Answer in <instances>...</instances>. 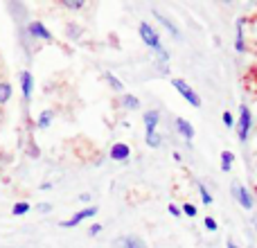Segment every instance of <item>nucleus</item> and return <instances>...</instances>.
<instances>
[{
    "mask_svg": "<svg viewBox=\"0 0 257 248\" xmlns=\"http://www.w3.org/2000/svg\"><path fill=\"white\" fill-rule=\"evenodd\" d=\"M237 138H239L241 142L248 140L250 136V129H253V115H250V108L246 106V104H241L239 108V120H237Z\"/></svg>",
    "mask_w": 257,
    "mask_h": 248,
    "instance_id": "nucleus-1",
    "label": "nucleus"
},
{
    "mask_svg": "<svg viewBox=\"0 0 257 248\" xmlns=\"http://www.w3.org/2000/svg\"><path fill=\"white\" fill-rule=\"evenodd\" d=\"M172 86L178 90V95H181V97L185 99V102L190 104V106H194V108H199V106H201V97L196 95V90L192 88V86L187 84L185 79H174V81H172Z\"/></svg>",
    "mask_w": 257,
    "mask_h": 248,
    "instance_id": "nucleus-2",
    "label": "nucleus"
},
{
    "mask_svg": "<svg viewBox=\"0 0 257 248\" xmlns=\"http://www.w3.org/2000/svg\"><path fill=\"white\" fill-rule=\"evenodd\" d=\"M138 34H140L142 43H145L147 48H151V50H160V48H163V45H160V34L149 25V23H140Z\"/></svg>",
    "mask_w": 257,
    "mask_h": 248,
    "instance_id": "nucleus-3",
    "label": "nucleus"
},
{
    "mask_svg": "<svg viewBox=\"0 0 257 248\" xmlns=\"http://www.w3.org/2000/svg\"><path fill=\"white\" fill-rule=\"evenodd\" d=\"M232 194H235L237 203L241 205L244 210H253L255 208V196L248 192L246 185H239V183H232Z\"/></svg>",
    "mask_w": 257,
    "mask_h": 248,
    "instance_id": "nucleus-4",
    "label": "nucleus"
},
{
    "mask_svg": "<svg viewBox=\"0 0 257 248\" xmlns=\"http://www.w3.org/2000/svg\"><path fill=\"white\" fill-rule=\"evenodd\" d=\"M95 214H97V208H95V205H90V208L79 210V212H77V214H72L70 219H66V221H61V226H63V228H75V226H79L81 221H86V219L95 217Z\"/></svg>",
    "mask_w": 257,
    "mask_h": 248,
    "instance_id": "nucleus-5",
    "label": "nucleus"
},
{
    "mask_svg": "<svg viewBox=\"0 0 257 248\" xmlns=\"http://www.w3.org/2000/svg\"><path fill=\"white\" fill-rule=\"evenodd\" d=\"M108 156H111L115 163H124V160L131 158V147L124 145V142H115V145L111 147V151H108Z\"/></svg>",
    "mask_w": 257,
    "mask_h": 248,
    "instance_id": "nucleus-6",
    "label": "nucleus"
},
{
    "mask_svg": "<svg viewBox=\"0 0 257 248\" xmlns=\"http://www.w3.org/2000/svg\"><path fill=\"white\" fill-rule=\"evenodd\" d=\"M27 32H30L34 39H41V41H52V34H50V30L43 25L41 21H32L30 25H27Z\"/></svg>",
    "mask_w": 257,
    "mask_h": 248,
    "instance_id": "nucleus-7",
    "label": "nucleus"
},
{
    "mask_svg": "<svg viewBox=\"0 0 257 248\" xmlns=\"http://www.w3.org/2000/svg\"><path fill=\"white\" fill-rule=\"evenodd\" d=\"M158 120H160V111H156V108L147 111L145 115H142V122H145V131H147V133H156V131H158Z\"/></svg>",
    "mask_w": 257,
    "mask_h": 248,
    "instance_id": "nucleus-8",
    "label": "nucleus"
},
{
    "mask_svg": "<svg viewBox=\"0 0 257 248\" xmlns=\"http://www.w3.org/2000/svg\"><path fill=\"white\" fill-rule=\"evenodd\" d=\"M154 16L158 18V23L165 27V30H169V32H172V36H174V39H178V41L183 39L181 30H178V25L172 21V18H167V16H165V14H160V12H154Z\"/></svg>",
    "mask_w": 257,
    "mask_h": 248,
    "instance_id": "nucleus-9",
    "label": "nucleus"
},
{
    "mask_svg": "<svg viewBox=\"0 0 257 248\" xmlns=\"http://www.w3.org/2000/svg\"><path fill=\"white\" fill-rule=\"evenodd\" d=\"M244 18H237V34H235V52L244 54L246 52V39H244Z\"/></svg>",
    "mask_w": 257,
    "mask_h": 248,
    "instance_id": "nucleus-10",
    "label": "nucleus"
},
{
    "mask_svg": "<svg viewBox=\"0 0 257 248\" xmlns=\"http://www.w3.org/2000/svg\"><path fill=\"white\" fill-rule=\"evenodd\" d=\"M21 90L25 99L32 97V90H34V77H32V72H27V70L21 72Z\"/></svg>",
    "mask_w": 257,
    "mask_h": 248,
    "instance_id": "nucleus-11",
    "label": "nucleus"
},
{
    "mask_svg": "<svg viewBox=\"0 0 257 248\" xmlns=\"http://www.w3.org/2000/svg\"><path fill=\"white\" fill-rule=\"evenodd\" d=\"M176 129L187 142H192V138H194V127H192V122H187L185 117H176Z\"/></svg>",
    "mask_w": 257,
    "mask_h": 248,
    "instance_id": "nucleus-12",
    "label": "nucleus"
},
{
    "mask_svg": "<svg viewBox=\"0 0 257 248\" xmlns=\"http://www.w3.org/2000/svg\"><path fill=\"white\" fill-rule=\"evenodd\" d=\"M117 244L122 248H147V241L140 239V237H136V235H124Z\"/></svg>",
    "mask_w": 257,
    "mask_h": 248,
    "instance_id": "nucleus-13",
    "label": "nucleus"
},
{
    "mask_svg": "<svg viewBox=\"0 0 257 248\" xmlns=\"http://www.w3.org/2000/svg\"><path fill=\"white\" fill-rule=\"evenodd\" d=\"M122 106H124L126 111H136V108H140V99H138L136 95L124 93L122 95Z\"/></svg>",
    "mask_w": 257,
    "mask_h": 248,
    "instance_id": "nucleus-14",
    "label": "nucleus"
},
{
    "mask_svg": "<svg viewBox=\"0 0 257 248\" xmlns=\"http://www.w3.org/2000/svg\"><path fill=\"white\" fill-rule=\"evenodd\" d=\"M52 120H54V113L50 111V108H45V111L39 115V120H36V127H39V129H48L50 124H52Z\"/></svg>",
    "mask_w": 257,
    "mask_h": 248,
    "instance_id": "nucleus-15",
    "label": "nucleus"
},
{
    "mask_svg": "<svg viewBox=\"0 0 257 248\" xmlns=\"http://www.w3.org/2000/svg\"><path fill=\"white\" fill-rule=\"evenodd\" d=\"M104 79L108 81V86H111L113 90H117V93H122V90H124V84H122L120 79H117L115 75H113V72H104Z\"/></svg>",
    "mask_w": 257,
    "mask_h": 248,
    "instance_id": "nucleus-16",
    "label": "nucleus"
},
{
    "mask_svg": "<svg viewBox=\"0 0 257 248\" xmlns=\"http://www.w3.org/2000/svg\"><path fill=\"white\" fill-rule=\"evenodd\" d=\"M232 163H235V154H232V151H221V169L223 172H230Z\"/></svg>",
    "mask_w": 257,
    "mask_h": 248,
    "instance_id": "nucleus-17",
    "label": "nucleus"
},
{
    "mask_svg": "<svg viewBox=\"0 0 257 248\" xmlns=\"http://www.w3.org/2000/svg\"><path fill=\"white\" fill-rule=\"evenodd\" d=\"M12 84H7V81H0V104H7L9 99H12Z\"/></svg>",
    "mask_w": 257,
    "mask_h": 248,
    "instance_id": "nucleus-18",
    "label": "nucleus"
},
{
    "mask_svg": "<svg viewBox=\"0 0 257 248\" xmlns=\"http://www.w3.org/2000/svg\"><path fill=\"white\" fill-rule=\"evenodd\" d=\"M196 187H199V194H201V201H203V203L205 205H210V203H212V194H210V192H208V187H205L203 185V183H196Z\"/></svg>",
    "mask_w": 257,
    "mask_h": 248,
    "instance_id": "nucleus-19",
    "label": "nucleus"
},
{
    "mask_svg": "<svg viewBox=\"0 0 257 248\" xmlns=\"http://www.w3.org/2000/svg\"><path fill=\"white\" fill-rule=\"evenodd\" d=\"M12 212H14V217H23V214L30 212V203H25V201H21V203H14Z\"/></svg>",
    "mask_w": 257,
    "mask_h": 248,
    "instance_id": "nucleus-20",
    "label": "nucleus"
},
{
    "mask_svg": "<svg viewBox=\"0 0 257 248\" xmlns=\"http://www.w3.org/2000/svg\"><path fill=\"white\" fill-rule=\"evenodd\" d=\"M145 142H147L149 147H154V149H158L160 142H163V138L158 136V131H156V133H147V136H145Z\"/></svg>",
    "mask_w": 257,
    "mask_h": 248,
    "instance_id": "nucleus-21",
    "label": "nucleus"
},
{
    "mask_svg": "<svg viewBox=\"0 0 257 248\" xmlns=\"http://www.w3.org/2000/svg\"><path fill=\"white\" fill-rule=\"evenodd\" d=\"M61 5L66 9H81L86 3H84V0H61Z\"/></svg>",
    "mask_w": 257,
    "mask_h": 248,
    "instance_id": "nucleus-22",
    "label": "nucleus"
},
{
    "mask_svg": "<svg viewBox=\"0 0 257 248\" xmlns=\"http://www.w3.org/2000/svg\"><path fill=\"white\" fill-rule=\"evenodd\" d=\"M156 52H158V61L163 63V70H167V68H165V66H167V61H169V52H167V50H165V48L156 50Z\"/></svg>",
    "mask_w": 257,
    "mask_h": 248,
    "instance_id": "nucleus-23",
    "label": "nucleus"
},
{
    "mask_svg": "<svg viewBox=\"0 0 257 248\" xmlns=\"http://www.w3.org/2000/svg\"><path fill=\"white\" fill-rule=\"evenodd\" d=\"M181 212H183V214H187V217H196V205L185 203V205L181 208Z\"/></svg>",
    "mask_w": 257,
    "mask_h": 248,
    "instance_id": "nucleus-24",
    "label": "nucleus"
},
{
    "mask_svg": "<svg viewBox=\"0 0 257 248\" xmlns=\"http://www.w3.org/2000/svg\"><path fill=\"white\" fill-rule=\"evenodd\" d=\"M223 124H226L228 129H235V117H232L230 111H223Z\"/></svg>",
    "mask_w": 257,
    "mask_h": 248,
    "instance_id": "nucleus-25",
    "label": "nucleus"
},
{
    "mask_svg": "<svg viewBox=\"0 0 257 248\" xmlns=\"http://www.w3.org/2000/svg\"><path fill=\"white\" fill-rule=\"evenodd\" d=\"M205 228H208L210 232H217V228H219V223L214 221L212 217H205Z\"/></svg>",
    "mask_w": 257,
    "mask_h": 248,
    "instance_id": "nucleus-26",
    "label": "nucleus"
},
{
    "mask_svg": "<svg viewBox=\"0 0 257 248\" xmlns=\"http://www.w3.org/2000/svg\"><path fill=\"white\" fill-rule=\"evenodd\" d=\"M169 214H172V217H183V212H181V208H178V205H169Z\"/></svg>",
    "mask_w": 257,
    "mask_h": 248,
    "instance_id": "nucleus-27",
    "label": "nucleus"
},
{
    "mask_svg": "<svg viewBox=\"0 0 257 248\" xmlns=\"http://www.w3.org/2000/svg\"><path fill=\"white\" fill-rule=\"evenodd\" d=\"M99 232H102V226H99V223H93V226H90V230H88V235H99Z\"/></svg>",
    "mask_w": 257,
    "mask_h": 248,
    "instance_id": "nucleus-28",
    "label": "nucleus"
},
{
    "mask_svg": "<svg viewBox=\"0 0 257 248\" xmlns=\"http://www.w3.org/2000/svg\"><path fill=\"white\" fill-rule=\"evenodd\" d=\"M50 210H52V205L50 203H41L39 205V212H50Z\"/></svg>",
    "mask_w": 257,
    "mask_h": 248,
    "instance_id": "nucleus-29",
    "label": "nucleus"
},
{
    "mask_svg": "<svg viewBox=\"0 0 257 248\" xmlns=\"http://www.w3.org/2000/svg\"><path fill=\"white\" fill-rule=\"evenodd\" d=\"M79 201H81V203H88V201H90V194H79Z\"/></svg>",
    "mask_w": 257,
    "mask_h": 248,
    "instance_id": "nucleus-30",
    "label": "nucleus"
},
{
    "mask_svg": "<svg viewBox=\"0 0 257 248\" xmlns=\"http://www.w3.org/2000/svg\"><path fill=\"white\" fill-rule=\"evenodd\" d=\"M226 248H239V246H237L232 239H228V241H226Z\"/></svg>",
    "mask_w": 257,
    "mask_h": 248,
    "instance_id": "nucleus-31",
    "label": "nucleus"
},
{
    "mask_svg": "<svg viewBox=\"0 0 257 248\" xmlns=\"http://www.w3.org/2000/svg\"><path fill=\"white\" fill-rule=\"evenodd\" d=\"M174 160H176V163H181V160H183V156L178 154V151H174Z\"/></svg>",
    "mask_w": 257,
    "mask_h": 248,
    "instance_id": "nucleus-32",
    "label": "nucleus"
},
{
    "mask_svg": "<svg viewBox=\"0 0 257 248\" xmlns=\"http://www.w3.org/2000/svg\"><path fill=\"white\" fill-rule=\"evenodd\" d=\"M30 156H34V158H36V156H39V149H36V147H32V149H30Z\"/></svg>",
    "mask_w": 257,
    "mask_h": 248,
    "instance_id": "nucleus-33",
    "label": "nucleus"
},
{
    "mask_svg": "<svg viewBox=\"0 0 257 248\" xmlns=\"http://www.w3.org/2000/svg\"><path fill=\"white\" fill-rule=\"evenodd\" d=\"M253 226L257 228V217H253Z\"/></svg>",
    "mask_w": 257,
    "mask_h": 248,
    "instance_id": "nucleus-34",
    "label": "nucleus"
}]
</instances>
